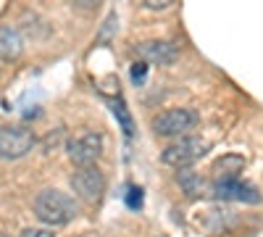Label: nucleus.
I'll use <instances>...</instances> for the list:
<instances>
[{
	"label": "nucleus",
	"instance_id": "nucleus-1",
	"mask_svg": "<svg viewBox=\"0 0 263 237\" xmlns=\"http://www.w3.org/2000/svg\"><path fill=\"white\" fill-rule=\"evenodd\" d=\"M32 208H34V216L45 227H50V229L69 224L79 213V206L74 203V198L66 195V192H61V190H42L40 195L34 198Z\"/></svg>",
	"mask_w": 263,
	"mask_h": 237
},
{
	"label": "nucleus",
	"instance_id": "nucleus-2",
	"mask_svg": "<svg viewBox=\"0 0 263 237\" xmlns=\"http://www.w3.org/2000/svg\"><path fill=\"white\" fill-rule=\"evenodd\" d=\"M208 153V142L203 137H179L177 142H171L168 148H163V153H161V161L171 169H187L192 166L195 161H200L203 156Z\"/></svg>",
	"mask_w": 263,
	"mask_h": 237
},
{
	"label": "nucleus",
	"instance_id": "nucleus-3",
	"mask_svg": "<svg viewBox=\"0 0 263 237\" xmlns=\"http://www.w3.org/2000/svg\"><path fill=\"white\" fill-rule=\"evenodd\" d=\"M200 116L192 108H168L153 119V132L158 137H187L197 126Z\"/></svg>",
	"mask_w": 263,
	"mask_h": 237
},
{
	"label": "nucleus",
	"instance_id": "nucleus-4",
	"mask_svg": "<svg viewBox=\"0 0 263 237\" xmlns=\"http://www.w3.org/2000/svg\"><path fill=\"white\" fill-rule=\"evenodd\" d=\"M34 148V135L27 126H0V158L16 161L24 158Z\"/></svg>",
	"mask_w": 263,
	"mask_h": 237
},
{
	"label": "nucleus",
	"instance_id": "nucleus-5",
	"mask_svg": "<svg viewBox=\"0 0 263 237\" xmlns=\"http://www.w3.org/2000/svg\"><path fill=\"white\" fill-rule=\"evenodd\" d=\"M71 190L74 195L84 203H98L105 192V177L103 171H98V166L90 169H77L71 174Z\"/></svg>",
	"mask_w": 263,
	"mask_h": 237
},
{
	"label": "nucleus",
	"instance_id": "nucleus-6",
	"mask_svg": "<svg viewBox=\"0 0 263 237\" xmlns=\"http://www.w3.org/2000/svg\"><path fill=\"white\" fill-rule=\"evenodd\" d=\"M103 153V135L98 132H87L82 137H74L69 142V158L79 166V169H90L95 166V161Z\"/></svg>",
	"mask_w": 263,
	"mask_h": 237
},
{
	"label": "nucleus",
	"instance_id": "nucleus-7",
	"mask_svg": "<svg viewBox=\"0 0 263 237\" xmlns=\"http://www.w3.org/2000/svg\"><path fill=\"white\" fill-rule=\"evenodd\" d=\"M211 192L218 200H237V203H260V192L242 179H216L211 182Z\"/></svg>",
	"mask_w": 263,
	"mask_h": 237
},
{
	"label": "nucleus",
	"instance_id": "nucleus-8",
	"mask_svg": "<svg viewBox=\"0 0 263 237\" xmlns=\"http://www.w3.org/2000/svg\"><path fill=\"white\" fill-rule=\"evenodd\" d=\"M140 56L147 61V63H158V66H168V63L177 58V48L171 42H163V40H153V42H142L140 45Z\"/></svg>",
	"mask_w": 263,
	"mask_h": 237
},
{
	"label": "nucleus",
	"instance_id": "nucleus-9",
	"mask_svg": "<svg viewBox=\"0 0 263 237\" xmlns=\"http://www.w3.org/2000/svg\"><path fill=\"white\" fill-rule=\"evenodd\" d=\"M24 53V40L11 24H0V61H16Z\"/></svg>",
	"mask_w": 263,
	"mask_h": 237
},
{
	"label": "nucleus",
	"instance_id": "nucleus-10",
	"mask_svg": "<svg viewBox=\"0 0 263 237\" xmlns=\"http://www.w3.org/2000/svg\"><path fill=\"white\" fill-rule=\"evenodd\" d=\"M177 179H179V187L184 190L187 198H203V195H208V192H211V182L203 179L200 174H197V171L182 169Z\"/></svg>",
	"mask_w": 263,
	"mask_h": 237
},
{
	"label": "nucleus",
	"instance_id": "nucleus-11",
	"mask_svg": "<svg viewBox=\"0 0 263 237\" xmlns=\"http://www.w3.org/2000/svg\"><path fill=\"white\" fill-rule=\"evenodd\" d=\"M245 169V158L242 156H221L216 163H213V171H216V177L218 179H239V171Z\"/></svg>",
	"mask_w": 263,
	"mask_h": 237
},
{
	"label": "nucleus",
	"instance_id": "nucleus-12",
	"mask_svg": "<svg viewBox=\"0 0 263 237\" xmlns=\"http://www.w3.org/2000/svg\"><path fill=\"white\" fill-rule=\"evenodd\" d=\"M114 116H116L119 124L124 126V135H132V132H135V124H132V116H129V111H126V105H124L121 98L114 100Z\"/></svg>",
	"mask_w": 263,
	"mask_h": 237
},
{
	"label": "nucleus",
	"instance_id": "nucleus-13",
	"mask_svg": "<svg viewBox=\"0 0 263 237\" xmlns=\"http://www.w3.org/2000/svg\"><path fill=\"white\" fill-rule=\"evenodd\" d=\"M18 237H55L50 227H27V229H21Z\"/></svg>",
	"mask_w": 263,
	"mask_h": 237
},
{
	"label": "nucleus",
	"instance_id": "nucleus-14",
	"mask_svg": "<svg viewBox=\"0 0 263 237\" xmlns=\"http://www.w3.org/2000/svg\"><path fill=\"white\" fill-rule=\"evenodd\" d=\"M129 192H132V195L126 198V203H129L132 208H140V206H142V190H140V187H129Z\"/></svg>",
	"mask_w": 263,
	"mask_h": 237
},
{
	"label": "nucleus",
	"instance_id": "nucleus-15",
	"mask_svg": "<svg viewBox=\"0 0 263 237\" xmlns=\"http://www.w3.org/2000/svg\"><path fill=\"white\" fill-rule=\"evenodd\" d=\"M142 6L150 8V11H163L171 6V0H142Z\"/></svg>",
	"mask_w": 263,
	"mask_h": 237
},
{
	"label": "nucleus",
	"instance_id": "nucleus-16",
	"mask_svg": "<svg viewBox=\"0 0 263 237\" xmlns=\"http://www.w3.org/2000/svg\"><path fill=\"white\" fill-rule=\"evenodd\" d=\"M145 71H147V63H145V61L135 63V66H132V79H135V82H142V79H145Z\"/></svg>",
	"mask_w": 263,
	"mask_h": 237
},
{
	"label": "nucleus",
	"instance_id": "nucleus-17",
	"mask_svg": "<svg viewBox=\"0 0 263 237\" xmlns=\"http://www.w3.org/2000/svg\"><path fill=\"white\" fill-rule=\"evenodd\" d=\"M156 237H166V234H156Z\"/></svg>",
	"mask_w": 263,
	"mask_h": 237
},
{
	"label": "nucleus",
	"instance_id": "nucleus-18",
	"mask_svg": "<svg viewBox=\"0 0 263 237\" xmlns=\"http://www.w3.org/2000/svg\"><path fill=\"white\" fill-rule=\"evenodd\" d=\"M0 237H6V234H0Z\"/></svg>",
	"mask_w": 263,
	"mask_h": 237
}]
</instances>
